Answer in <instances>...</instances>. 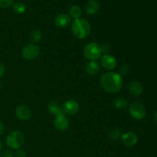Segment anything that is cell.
<instances>
[{
    "mask_svg": "<svg viewBox=\"0 0 157 157\" xmlns=\"http://www.w3.org/2000/svg\"><path fill=\"white\" fill-rule=\"evenodd\" d=\"M101 85L105 91L112 94L117 93L122 88V77L118 73L107 72L101 78Z\"/></svg>",
    "mask_w": 157,
    "mask_h": 157,
    "instance_id": "cell-1",
    "label": "cell"
},
{
    "mask_svg": "<svg viewBox=\"0 0 157 157\" xmlns=\"http://www.w3.org/2000/svg\"><path fill=\"white\" fill-rule=\"evenodd\" d=\"M71 29L73 34L77 38L83 39L90 35L91 28L90 23L87 20L84 18H78L75 19L72 23Z\"/></svg>",
    "mask_w": 157,
    "mask_h": 157,
    "instance_id": "cell-2",
    "label": "cell"
},
{
    "mask_svg": "<svg viewBox=\"0 0 157 157\" xmlns=\"http://www.w3.org/2000/svg\"><path fill=\"white\" fill-rule=\"evenodd\" d=\"M25 137L23 133L18 130L12 131L6 137V144L12 149L18 150L20 149L25 144Z\"/></svg>",
    "mask_w": 157,
    "mask_h": 157,
    "instance_id": "cell-3",
    "label": "cell"
},
{
    "mask_svg": "<svg viewBox=\"0 0 157 157\" xmlns=\"http://www.w3.org/2000/svg\"><path fill=\"white\" fill-rule=\"evenodd\" d=\"M102 53L101 45L96 42L89 43L84 48V56L90 61H96L99 59L102 55Z\"/></svg>",
    "mask_w": 157,
    "mask_h": 157,
    "instance_id": "cell-4",
    "label": "cell"
},
{
    "mask_svg": "<svg viewBox=\"0 0 157 157\" xmlns=\"http://www.w3.org/2000/svg\"><path fill=\"white\" fill-rule=\"evenodd\" d=\"M129 112L130 116L137 121L144 119L147 113L145 107L140 102L132 103L129 107Z\"/></svg>",
    "mask_w": 157,
    "mask_h": 157,
    "instance_id": "cell-5",
    "label": "cell"
},
{
    "mask_svg": "<svg viewBox=\"0 0 157 157\" xmlns=\"http://www.w3.org/2000/svg\"><path fill=\"white\" fill-rule=\"evenodd\" d=\"M40 53V48L35 44H28L23 48L21 51V56L23 58L32 61L36 58Z\"/></svg>",
    "mask_w": 157,
    "mask_h": 157,
    "instance_id": "cell-6",
    "label": "cell"
},
{
    "mask_svg": "<svg viewBox=\"0 0 157 157\" xmlns=\"http://www.w3.org/2000/svg\"><path fill=\"white\" fill-rule=\"evenodd\" d=\"M54 126L59 131H65L69 127V120L64 113L55 117Z\"/></svg>",
    "mask_w": 157,
    "mask_h": 157,
    "instance_id": "cell-7",
    "label": "cell"
},
{
    "mask_svg": "<svg viewBox=\"0 0 157 157\" xmlns=\"http://www.w3.org/2000/svg\"><path fill=\"white\" fill-rule=\"evenodd\" d=\"M62 109L64 110V113L73 116L76 114L79 110V104L75 100H68L64 103Z\"/></svg>",
    "mask_w": 157,
    "mask_h": 157,
    "instance_id": "cell-8",
    "label": "cell"
},
{
    "mask_svg": "<svg viewBox=\"0 0 157 157\" xmlns=\"http://www.w3.org/2000/svg\"><path fill=\"white\" fill-rule=\"evenodd\" d=\"M15 115L19 120L28 121L32 117V111L27 106L19 105L15 109Z\"/></svg>",
    "mask_w": 157,
    "mask_h": 157,
    "instance_id": "cell-9",
    "label": "cell"
},
{
    "mask_svg": "<svg viewBox=\"0 0 157 157\" xmlns=\"http://www.w3.org/2000/svg\"><path fill=\"white\" fill-rule=\"evenodd\" d=\"M121 138L123 144L128 147H133L134 145H136L138 141L137 136L133 132H127V133H124L121 135Z\"/></svg>",
    "mask_w": 157,
    "mask_h": 157,
    "instance_id": "cell-10",
    "label": "cell"
},
{
    "mask_svg": "<svg viewBox=\"0 0 157 157\" xmlns=\"http://www.w3.org/2000/svg\"><path fill=\"white\" fill-rule=\"evenodd\" d=\"M101 64L107 70H113L117 66V60L112 55L106 54L101 57Z\"/></svg>",
    "mask_w": 157,
    "mask_h": 157,
    "instance_id": "cell-11",
    "label": "cell"
},
{
    "mask_svg": "<svg viewBox=\"0 0 157 157\" xmlns=\"http://www.w3.org/2000/svg\"><path fill=\"white\" fill-rule=\"evenodd\" d=\"M71 20V18L70 15L64 13L59 14L55 18V24L58 28H65L70 24Z\"/></svg>",
    "mask_w": 157,
    "mask_h": 157,
    "instance_id": "cell-12",
    "label": "cell"
},
{
    "mask_svg": "<svg viewBox=\"0 0 157 157\" xmlns=\"http://www.w3.org/2000/svg\"><path fill=\"white\" fill-rule=\"evenodd\" d=\"M100 10V4L95 0H90L85 5V11L88 15H95Z\"/></svg>",
    "mask_w": 157,
    "mask_h": 157,
    "instance_id": "cell-13",
    "label": "cell"
},
{
    "mask_svg": "<svg viewBox=\"0 0 157 157\" xmlns=\"http://www.w3.org/2000/svg\"><path fill=\"white\" fill-rule=\"evenodd\" d=\"M128 90L129 92L132 95L137 96V95H140V94H142L143 90H144V87L138 81H133V82L130 83V84H129Z\"/></svg>",
    "mask_w": 157,
    "mask_h": 157,
    "instance_id": "cell-14",
    "label": "cell"
},
{
    "mask_svg": "<svg viewBox=\"0 0 157 157\" xmlns=\"http://www.w3.org/2000/svg\"><path fill=\"white\" fill-rule=\"evenodd\" d=\"M48 110L52 114L55 115V117L64 113L63 109L60 107L58 103L55 101H52L49 103L48 105Z\"/></svg>",
    "mask_w": 157,
    "mask_h": 157,
    "instance_id": "cell-15",
    "label": "cell"
},
{
    "mask_svg": "<svg viewBox=\"0 0 157 157\" xmlns=\"http://www.w3.org/2000/svg\"><path fill=\"white\" fill-rule=\"evenodd\" d=\"M101 66L95 61H90L87 64L85 67L86 73L89 75H94L99 72Z\"/></svg>",
    "mask_w": 157,
    "mask_h": 157,
    "instance_id": "cell-16",
    "label": "cell"
},
{
    "mask_svg": "<svg viewBox=\"0 0 157 157\" xmlns=\"http://www.w3.org/2000/svg\"><path fill=\"white\" fill-rule=\"evenodd\" d=\"M81 9L78 6H73L70 8L69 9V14H70L71 18H73L75 19H78V18H80L81 17Z\"/></svg>",
    "mask_w": 157,
    "mask_h": 157,
    "instance_id": "cell-17",
    "label": "cell"
},
{
    "mask_svg": "<svg viewBox=\"0 0 157 157\" xmlns=\"http://www.w3.org/2000/svg\"><path fill=\"white\" fill-rule=\"evenodd\" d=\"M114 107L117 109H125L128 106V101L124 98H117L114 100Z\"/></svg>",
    "mask_w": 157,
    "mask_h": 157,
    "instance_id": "cell-18",
    "label": "cell"
},
{
    "mask_svg": "<svg viewBox=\"0 0 157 157\" xmlns=\"http://www.w3.org/2000/svg\"><path fill=\"white\" fill-rule=\"evenodd\" d=\"M13 10L17 14H23L26 10V6L21 2H16L14 4Z\"/></svg>",
    "mask_w": 157,
    "mask_h": 157,
    "instance_id": "cell-19",
    "label": "cell"
},
{
    "mask_svg": "<svg viewBox=\"0 0 157 157\" xmlns=\"http://www.w3.org/2000/svg\"><path fill=\"white\" fill-rule=\"evenodd\" d=\"M41 31H39L38 29H35L33 32H32V35H31V38H32V41L34 42H37V41H39L41 39Z\"/></svg>",
    "mask_w": 157,
    "mask_h": 157,
    "instance_id": "cell-20",
    "label": "cell"
},
{
    "mask_svg": "<svg viewBox=\"0 0 157 157\" xmlns=\"http://www.w3.org/2000/svg\"><path fill=\"white\" fill-rule=\"evenodd\" d=\"M108 136L113 140H118L121 137V132L117 129H113V130H111L109 132Z\"/></svg>",
    "mask_w": 157,
    "mask_h": 157,
    "instance_id": "cell-21",
    "label": "cell"
},
{
    "mask_svg": "<svg viewBox=\"0 0 157 157\" xmlns=\"http://www.w3.org/2000/svg\"><path fill=\"white\" fill-rule=\"evenodd\" d=\"M13 2V0H0V7L4 8H9Z\"/></svg>",
    "mask_w": 157,
    "mask_h": 157,
    "instance_id": "cell-22",
    "label": "cell"
},
{
    "mask_svg": "<svg viewBox=\"0 0 157 157\" xmlns=\"http://www.w3.org/2000/svg\"><path fill=\"white\" fill-rule=\"evenodd\" d=\"M0 157H14V154L10 150H5L0 154Z\"/></svg>",
    "mask_w": 157,
    "mask_h": 157,
    "instance_id": "cell-23",
    "label": "cell"
},
{
    "mask_svg": "<svg viewBox=\"0 0 157 157\" xmlns=\"http://www.w3.org/2000/svg\"><path fill=\"white\" fill-rule=\"evenodd\" d=\"M129 71V67L126 64H124V65L121 66V67L120 68V73L121 75H126V74L128 73Z\"/></svg>",
    "mask_w": 157,
    "mask_h": 157,
    "instance_id": "cell-24",
    "label": "cell"
},
{
    "mask_svg": "<svg viewBox=\"0 0 157 157\" xmlns=\"http://www.w3.org/2000/svg\"><path fill=\"white\" fill-rule=\"evenodd\" d=\"M15 156L16 157H25L26 153L25 150H21V149H18L17 151L15 152Z\"/></svg>",
    "mask_w": 157,
    "mask_h": 157,
    "instance_id": "cell-25",
    "label": "cell"
},
{
    "mask_svg": "<svg viewBox=\"0 0 157 157\" xmlns=\"http://www.w3.org/2000/svg\"><path fill=\"white\" fill-rule=\"evenodd\" d=\"M101 47V50H102V52H104V53H108L110 51V45L109 44H104Z\"/></svg>",
    "mask_w": 157,
    "mask_h": 157,
    "instance_id": "cell-26",
    "label": "cell"
},
{
    "mask_svg": "<svg viewBox=\"0 0 157 157\" xmlns=\"http://www.w3.org/2000/svg\"><path fill=\"white\" fill-rule=\"evenodd\" d=\"M5 70H6V69H5L4 64H3L2 62H0V78L4 75Z\"/></svg>",
    "mask_w": 157,
    "mask_h": 157,
    "instance_id": "cell-27",
    "label": "cell"
},
{
    "mask_svg": "<svg viewBox=\"0 0 157 157\" xmlns=\"http://www.w3.org/2000/svg\"><path fill=\"white\" fill-rule=\"evenodd\" d=\"M5 131V127H4V124H2V122L0 121V136L3 134Z\"/></svg>",
    "mask_w": 157,
    "mask_h": 157,
    "instance_id": "cell-28",
    "label": "cell"
},
{
    "mask_svg": "<svg viewBox=\"0 0 157 157\" xmlns=\"http://www.w3.org/2000/svg\"><path fill=\"white\" fill-rule=\"evenodd\" d=\"M154 120H155V121L157 123V111L154 113Z\"/></svg>",
    "mask_w": 157,
    "mask_h": 157,
    "instance_id": "cell-29",
    "label": "cell"
},
{
    "mask_svg": "<svg viewBox=\"0 0 157 157\" xmlns=\"http://www.w3.org/2000/svg\"><path fill=\"white\" fill-rule=\"evenodd\" d=\"M2 147V142H1V141H0V150H1Z\"/></svg>",
    "mask_w": 157,
    "mask_h": 157,
    "instance_id": "cell-30",
    "label": "cell"
},
{
    "mask_svg": "<svg viewBox=\"0 0 157 157\" xmlns=\"http://www.w3.org/2000/svg\"><path fill=\"white\" fill-rule=\"evenodd\" d=\"M1 88H2V84L0 83V90H1Z\"/></svg>",
    "mask_w": 157,
    "mask_h": 157,
    "instance_id": "cell-31",
    "label": "cell"
}]
</instances>
